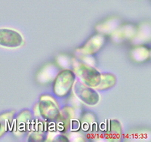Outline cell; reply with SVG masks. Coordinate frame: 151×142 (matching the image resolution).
<instances>
[]
</instances>
